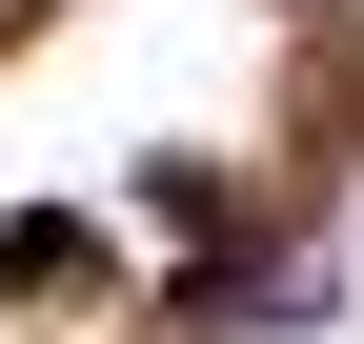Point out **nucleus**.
Here are the masks:
<instances>
[{
    "label": "nucleus",
    "mask_w": 364,
    "mask_h": 344,
    "mask_svg": "<svg viewBox=\"0 0 364 344\" xmlns=\"http://www.w3.org/2000/svg\"><path fill=\"white\" fill-rule=\"evenodd\" d=\"M102 264H122V243L81 223V203H21V223H0V304H81Z\"/></svg>",
    "instance_id": "nucleus-1"
},
{
    "label": "nucleus",
    "mask_w": 364,
    "mask_h": 344,
    "mask_svg": "<svg viewBox=\"0 0 364 344\" xmlns=\"http://www.w3.org/2000/svg\"><path fill=\"white\" fill-rule=\"evenodd\" d=\"M21 21H41V0H0V41H21Z\"/></svg>",
    "instance_id": "nucleus-2"
}]
</instances>
